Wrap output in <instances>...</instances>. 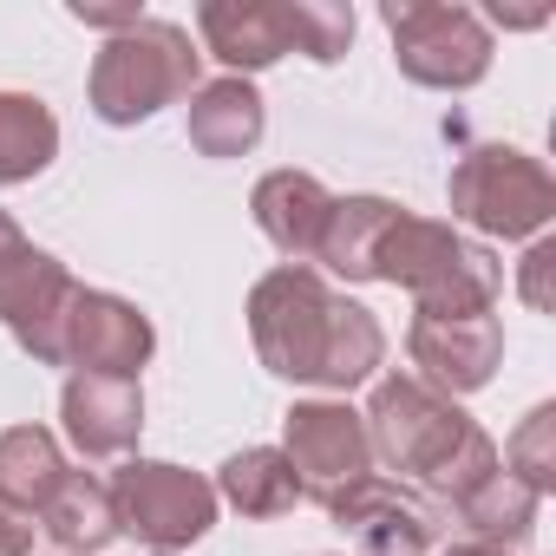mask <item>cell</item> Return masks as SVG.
Listing matches in <instances>:
<instances>
[{"label":"cell","mask_w":556,"mask_h":556,"mask_svg":"<svg viewBox=\"0 0 556 556\" xmlns=\"http://www.w3.org/2000/svg\"><path fill=\"white\" fill-rule=\"evenodd\" d=\"M60 478H66V452L47 426H8L0 432V504L40 517V504L53 497Z\"/></svg>","instance_id":"21"},{"label":"cell","mask_w":556,"mask_h":556,"mask_svg":"<svg viewBox=\"0 0 556 556\" xmlns=\"http://www.w3.org/2000/svg\"><path fill=\"white\" fill-rule=\"evenodd\" d=\"M27 249H34V242H27V229H21L8 210H0V282H8V275L21 268V255H27Z\"/></svg>","instance_id":"28"},{"label":"cell","mask_w":556,"mask_h":556,"mask_svg":"<svg viewBox=\"0 0 556 556\" xmlns=\"http://www.w3.org/2000/svg\"><path fill=\"white\" fill-rule=\"evenodd\" d=\"M197 34H203V53H216L229 66V79L268 73L275 60L295 53L289 0H203V8H197Z\"/></svg>","instance_id":"13"},{"label":"cell","mask_w":556,"mask_h":556,"mask_svg":"<svg viewBox=\"0 0 556 556\" xmlns=\"http://www.w3.org/2000/svg\"><path fill=\"white\" fill-rule=\"evenodd\" d=\"M197 40L190 27L177 21H138L125 34H112L92 60V79H86V99L105 125H144L157 118L164 105L190 99L197 92Z\"/></svg>","instance_id":"3"},{"label":"cell","mask_w":556,"mask_h":556,"mask_svg":"<svg viewBox=\"0 0 556 556\" xmlns=\"http://www.w3.org/2000/svg\"><path fill=\"white\" fill-rule=\"evenodd\" d=\"M406 354H413V367H419L426 387H439L445 400H458V393L491 387V374L504 367V328H497V315H471V321L413 315Z\"/></svg>","instance_id":"12"},{"label":"cell","mask_w":556,"mask_h":556,"mask_svg":"<svg viewBox=\"0 0 556 556\" xmlns=\"http://www.w3.org/2000/svg\"><path fill=\"white\" fill-rule=\"evenodd\" d=\"M157 556H164V549H157Z\"/></svg>","instance_id":"30"},{"label":"cell","mask_w":556,"mask_h":556,"mask_svg":"<svg viewBox=\"0 0 556 556\" xmlns=\"http://www.w3.org/2000/svg\"><path fill=\"white\" fill-rule=\"evenodd\" d=\"M262 125H268V105L249 79H210L190 92L184 131L203 157H249L262 144Z\"/></svg>","instance_id":"16"},{"label":"cell","mask_w":556,"mask_h":556,"mask_svg":"<svg viewBox=\"0 0 556 556\" xmlns=\"http://www.w3.org/2000/svg\"><path fill=\"white\" fill-rule=\"evenodd\" d=\"M79 282L73 268L47 249H27L21 268L0 282V321L21 341V354H34L40 367H66V321H73Z\"/></svg>","instance_id":"9"},{"label":"cell","mask_w":556,"mask_h":556,"mask_svg":"<svg viewBox=\"0 0 556 556\" xmlns=\"http://www.w3.org/2000/svg\"><path fill=\"white\" fill-rule=\"evenodd\" d=\"M60 157V118L34 92H0V184H34Z\"/></svg>","instance_id":"22"},{"label":"cell","mask_w":556,"mask_h":556,"mask_svg":"<svg viewBox=\"0 0 556 556\" xmlns=\"http://www.w3.org/2000/svg\"><path fill=\"white\" fill-rule=\"evenodd\" d=\"M151 354H157V328H151V315H138V302L105 295V289H79L73 321H66V367L73 374L138 380Z\"/></svg>","instance_id":"11"},{"label":"cell","mask_w":556,"mask_h":556,"mask_svg":"<svg viewBox=\"0 0 556 556\" xmlns=\"http://www.w3.org/2000/svg\"><path fill=\"white\" fill-rule=\"evenodd\" d=\"M361 419H367L374 458L400 478H419L445 504H458L465 491H478L497 471V439L458 400L426 387L419 374H387Z\"/></svg>","instance_id":"1"},{"label":"cell","mask_w":556,"mask_h":556,"mask_svg":"<svg viewBox=\"0 0 556 556\" xmlns=\"http://www.w3.org/2000/svg\"><path fill=\"white\" fill-rule=\"evenodd\" d=\"M458 523L471 530V543H491V549H517V543H530L536 536V510H543V497L523 484V478H510L504 465L478 484V491H465L458 504Z\"/></svg>","instance_id":"20"},{"label":"cell","mask_w":556,"mask_h":556,"mask_svg":"<svg viewBox=\"0 0 556 556\" xmlns=\"http://www.w3.org/2000/svg\"><path fill=\"white\" fill-rule=\"evenodd\" d=\"M112 510H118V536H138L164 556L190 549L210 536L216 523V484L170 465V458H131L112 471Z\"/></svg>","instance_id":"7"},{"label":"cell","mask_w":556,"mask_h":556,"mask_svg":"<svg viewBox=\"0 0 556 556\" xmlns=\"http://www.w3.org/2000/svg\"><path fill=\"white\" fill-rule=\"evenodd\" d=\"M328 517H334L367 556H426V549L439 543V510H432L413 484L380 478V471H367L361 484H348V491L328 504Z\"/></svg>","instance_id":"10"},{"label":"cell","mask_w":556,"mask_h":556,"mask_svg":"<svg viewBox=\"0 0 556 556\" xmlns=\"http://www.w3.org/2000/svg\"><path fill=\"white\" fill-rule=\"evenodd\" d=\"M393 34V60L413 86L432 92H471L491 73V27L471 8H445V0H387L380 8Z\"/></svg>","instance_id":"6"},{"label":"cell","mask_w":556,"mask_h":556,"mask_svg":"<svg viewBox=\"0 0 556 556\" xmlns=\"http://www.w3.org/2000/svg\"><path fill=\"white\" fill-rule=\"evenodd\" d=\"M334 328H341V295L308 262H282L249 289V341H255V361L275 380L321 387Z\"/></svg>","instance_id":"4"},{"label":"cell","mask_w":556,"mask_h":556,"mask_svg":"<svg viewBox=\"0 0 556 556\" xmlns=\"http://www.w3.org/2000/svg\"><path fill=\"white\" fill-rule=\"evenodd\" d=\"M282 458H289L302 497L334 504L348 484H361L374 471L367 419L348 400H295L289 419H282Z\"/></svg>","instance_id":"8"},{"label":"cell","mask_w":556,"mask_h":556,"mask_svg":"<svg viewBox=\"0 0 556 556\" xmlns=\"http://www.w3.org/2000/svg\"><path fill=\"white\" fill-rule=\"evenodd\" d=\"M549 268H556V242L536 236L530 255H523V268H517V295H523L530 308H549Z\"/></svg>","instance_id":"25"},{"label":"cell","mask_w":556,"mask_h":556,"mask_svg":"<svg viewBox=\"0 0 556 556\" xmlns=\"http://www.w3.org/2000/svg\"><path fill=\"white\" fill-rule=\"evenodd\" d=\"M374 282L406 289L413 295V315L471 321V315H491L497 308V295H504V262L491 255V242H471L452 223H432V216L400 210L393 229L380 236Z\"/></svg>","instance_id":"2"},{"label":"cell","mask_w":556,"mask_h":556,"mask_svg":"<svg viewBox=\"0 0 556 556\" xmlns=\"http://www.w3.org/2000/svg\"><path fill=\"white\" fill-rule=\"evenodd\" d=\"M289 27L295 53H308L315 66H334L354 47V8H341V0H289Z\"/></svg>","instance_id":"24"},{"label":"cell","mask_w":556,"mask_h":556,"mask_svg":"<svg viewBox=\"0 0 556 556\" xmlns=\"http://www.w3.org/2000/svg\"><path fill=\"white\" fill-rule=\"evenodd\" d=\"M497 465H504L510 478H523L536 497H549V491H556V406H549V400H543V406H530V413L517 419V432L504 439Z\"/></svg>","instance_id":"23"},{"label":"cell","mask_w":556,"mask_h":556,"mask_svg":"<svg viewBox=\"0 0 556 556\" xmlns=\"http://www.w3.org/2000/svg\"><path fill=\"white\" fill-rule=\"evenodd\" d=\"M40 536H47L60 556H99L105 543H118V510H112L105 478L66 471V478L53 484V497L40 504Z\"/></svg>","instance_id":"17"},{"label":"cell","mask_w":556,"mask_h":556,"mask_svg":"<svg viewBox=\"0 0 556 556\" xmlns=\"http://www.w3.org/2000/svg\"><path fill=\"white\" fill-rule=\"evenodd\" d=\"M393 216H400L393 197H334L315 262L328 275H341V282H374V255H380V236L393 229Z\"/></svg>","instance_id":"18"},{"label":"cell","mask_w":556,"mask_h":556,"mask_svg":"<svg viewBox=\"0 0 556 556\" xmlns=\"http://www.w3.org/2000/svg\"><path fill=\"white\" fill-rule=\"evenodd\" d=\"M216 504L242 510V517H289L302 504V484L282 458V445H242L236 458H223L216 471Z\"/></svg>","instance_id":"19"},{"label":"cell","mask_w":556,"mask_h":556,"mask_svg":"<svg viewBox=\"0 0 556 556\" xmlns=\"http://www.w3.org/2000/svg\"><path fill=\"white\" fill-rule=\"evenodd\" d=\"M445 556H510V549H491V543H458V549H445Z\"/></svg>","instance_id":"29"},{"label":"cell","mask_w":556,"mask_h":556,"mask_svg":"<svg viewBox=\"0 0 556 556\" xmlns=\"http://www.w3.org/2000/svg\"><path fill=\"white\" fill-rule=\"evenodd\" d=\"M73 21L105 27V34H125V27H138L144 14H138V8H99V0H73Z\"/></svg>","instance_id":"27"},{"label":"cell","mask_w":556,"mask_h":556,"mask_svg":"<svg viewBox=\"0 0 556 556\" xmlns=\"http://www.w3.org/2000/svg\"><path fill=\"white\" fill-rule=\"evenodd\" d=\"M249 210H255V229L282 249L289 262L315 268V249H321V229H328V210H334V197H328L321 177H308V170H268L255 184Z\"/></svg>","instance_id":"15"},{"label":"cell","mask_w":556,"mask_h":556,"mask_svg":"<svg viewBox=\"0 0 556 556\" xmlns=\"http://www.w3.org/2000/svg\"><path fill=\"white\" fill-rule=\"evenodd\" d=\"M60 419L79 458H125L144 432V387L138 380H105V374H73L60 393Z\"/></svg>","instance_id":"14"},{"label":"cell","mask_w":556,"mask_h":556,"mask_svg":"<svg viewBox=\"0 0 556 556\" xmlns=\"http://www.w3.org/2000/svg\"><path fill=\"white\" fill-rule=\"evenodd\" d=\"M34 536H40V523L27 510L0 504V556H34Z\"/></svg>","instance_id":"26"},{"label":"cell","mask_w":556,"mask_h":556,"mask_svg":"<svg viewBox=\"0 0 556 556\" xmlns=\"http://www.w3.org/2000/svg\"><path fill=\"white\" fill-rule=\"evenodd\" d=\"M445 203H452V229L471 223L478 236L536 242L556 216V177L543 170V157H530L517 144H471L452 164Z\"/></svg>","instance_id":"5"}]
</instances>
